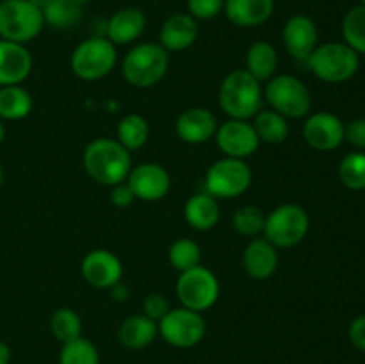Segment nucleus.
<instances>
[{
	"instance_id": "obj_47",
	"label": "nucleus",
	"mask_w": 365,
	"mask_h": 364,
	"mask_svg": "<svg viewBox=\"0 0 365 364\" xmlns=\"http://www.w3.org/2000/svg\"><path fill=\"white\" fill-rule=\"evenodd\" d=\"M359 2H360V4H362V6H365V0H359Z\"/></svg>"
},
{
	"instance_id": "obj_4",
	"label": "nucleus",
	"mask_w": 365,
	"mask_h": 364,
	"mask_svg": "<svg viewBox=\"0 0 365 364\" xmlns=\"http://www.w3.org/2000/svg\"><path fill=\"white\" fill-rule=\"evenodd\" d=\"M307 63L317 79L341 84L355 77L360 68V56L346 43L330 41L317 45Z\"/></svg>"
},
{
	"instance_id": "obj_24",
	"label": "nucleus",
	"mask_w": 365,
	"mask_h": 364,
	"mask_svg": "<svg viewBox=\"0 0 365 364\" xmlns=\"http://www.w3.org/2000/svg\"><path fill=\"white\" fill-rule=\"evenodd\" d=\"M185 221L196 231H210L220 221V206L209 193H196L185 202Z\"/></svg>"
},
{
	"instance_id": "obj_3",
	"label": "nucleus",
	"mask_w": 365,
	"mask_h": 364,
	"mask_svg": "<svg viewBox=\"0 0 365 364\" xmlns=\"http://www.w3.org/2000/svg\"><path fill=\"white\" fill-rule=\"evenodd\" d=\"M170 68V56L159 43H139L125 56L121 71L134 88H152L164 79Z\"/></svg>"
},
{
	"instance_id": "obj_40",
	"label": "nucleus",
	"mask_w": 365,
	"mask_h": 364,
	"mask_svg": "<svg viewBox=\"0 0 365 364\" xmlns=\"http://www.w3.org/2000/svg\"><path fill=\"white\" fill-rule=\"evenodd\" d=\"M349 339L353 345L365 353V316H359L349 325Z\"/></svg>"
},
{
	"instance_id": "obj_30",
	"label": "nucleus",
	"mask_w": 365,
	"mask_h": 364,
	"mask_svg": "<svg viewBox=\"0 0 365 364\" xmlns=\"http://www.w3.org/2000/svg\"><path fill=\"white\" fill-rule=\"evenodd\" d=\"M50 330L63 345L82 338V320L70 307H61L50 318Z\"/></svg>"
},
{
	"instance_id": "obj_10",
	"label": "nucleus",
	"mask_w": 365,
	"mask_h": 364,
	"mask_svg": "<svg viewBox=\"0 0 365 364\" xmlns=\"http://www.w3.org/2000/svg\"><path fill=\"white\" fill-rule=\"evenodd\" d=\"M252 184V170L245 159L223 157L205 173V189L214 198H235Z\"/></svg>"
},
{
	"instance_id": "obj_28",
	"label": "nucleus",
	"mask_w": 365,
	"mask_h": 364,
	"mask_svg": "<svg viewBox=\"0 0 365 364\" xmlns=\"http://www.w3.org/2000/svg\"><path fill=\"white\" fill-rule=\"evenodd\" d=\"M43 20L57 31H66L82 20V6L75 0H52L43 9Z\"/></svg>"
},
{
	"instance_id": "obj_1",
	"label": "nucleus",
	"mask_w": 365,
	"mask_h": 364,
	"mask_svg": "<svg viewBox=\"0 0 365 364\" xmlns=\"http://www.w3.org/2000/svg\"><path fill=\"white\" fill-rule=\"evenodd\" d=\"M86 171L93 181L102 186H116L127 181L132 170V159L128 150L118 139H93L84 150L82 157Z\"/></svg>"
},
{
	"instance_id": "obj_18",
	"label": "nucleus",
	"mask_w": 365,
	"mask_h": 364,
	"mask_svg": "<svg viewBox=\"0 0 365 364\" xmlns=\"http://www.w3.org/2000/svg\"><path fill=\"white\" fill-rule=\"evenodd\" d=\"M32 71V56L25 45L0 39V86L21 84Z\"/></svg>"
},
{
	"instance_id": "obj_7",
	"label": "nucleus",
	"mask_w": 365,
	"mask_h": 364,
	"mask_svg": "<svg viewBox=\"0 0 365 364\" xmlns=\"http://www.w3.org/2000/svg\"><path fill=\"white\" fill-rule=\"evenodd\" d=\"M310 228L309 214L296 203H284L271 211L264 223V236L277 248H292L307 238Z\"/></svg>"
},
{
	"instance_id": "obj_41",
	"label": "nucleus",
	"mask_w": 365,
	"mask_h": 364,
	"mask_svg": "<svg viewBox=\"0 0 365 364\" xmlns=\"http://www.w3.org/2000/svg\"><path fill=\"white\" fill-rule=\"evenodd\" d=\"M11 363V348L6 341L0 339V364H9Z\"/></svg>"
},
{
	"instance_id": "obj_17",
	"label": "nucleus",
	"mask_w": 365,
	"mask_h": 364,
	"mask_svg": "<svg viewBox=\"0 0 365 364\" xmlns=\"http://www.w3.org/2000/svg\"><path fill=\"white\" fill-rule=\"evenodd\" d=\"M177 136L189 145H203L212 136H216V116L205 107H191L185 109L175 123Z\"/></svg>"
},
{
	"instance_id": "obj_2",
	"label": "nucleus",
	"mask_w": 365,
	"mask_h": 364,
	"mask_svg": "<svg viewBox=\"0 0 365 364\" xmlns=\"http://www.w3.org/2000/svg\"><path fill=\"white\" fill-rule=\"evenodd\" d=\"M220 106L232 120H250L262 109L260 82L246 70H235L220 86Z\"/></svg>"
},
{
	"instance_id": "obj_13",
	"label": "nucleus",
	"mask_w": 365,
	"mask_h": 364,
	"mask_svg": "<svg viewBox=\"0 0 365 364\" xmlns=\"http://www.w3.org/2000/svg\"><path fill=\"white\" fill-rule=\"evenodd\" d=\"M342 120L331 113H314L303 125V138L307 145L319 152H331L344 143Z\"/></svg>"
},
{
	"instance_id": "obj_36",
	"label": "nucleus",
	"mask_w": 365,
	"mask_h": 364,
	"mask_svg": "<svg viewBox=\"0 0 365 364\" xmlns=\"http://www.w3.org/2000/svg\"><path fill=\"white\" fill-rule=\"evenodd\" d=\"M225 0H187V11L196 21L212 20L223 13Z\"/></svg>"
},
{
	"instance_id": "obj_34",
	"label": "nucleus",
	"mask_w": 365,
	"mask_h": 364,
	"mask_svg": "<svg viewBox=\"0 0 365 364\" xmlns=\"http://www.w3.org/2000/svg\"><path fill=\"white\" fill-rule=\"evenodd\" d=\"M168 257H170V263L175 270L185 271L198 266L200 259H202V250L192 239L180 238L171 243Z\"/></svg>"
},
{
	"instance_id": "obj_8",
	"label": "nucleus",
	"mask_w": 365,
	"mask_h": 364,
	"mask_svg": "<svg viewBox=\"0 0 365 364\" xmlns=\"http://www.w3.org/2000/svg\"><path fill=\"white\" fill-rule=\"evenodd\" d=\"M264 98L271 109L285 118H303L310 113L312 96L309 88L294 75H277L269 79L264 89Z\"/></svg>"
},
{
	"instance_id": "obj_21",
	"label": "nucleus",
	"mask_w": 365,
	"mask_h": 364,
	"mask_svg": "<svg viewBox=\"0 0 365 364\" xmlns=\"http://www.w3.org/2000/svg\"><path fill=\"white\" fill-rule=\"evenodd\" d=\"M228 21L237 27H259L274 13V0H225Z\"/></svg>"
},
{
	"instance_id": "obj_37",
	"label": "nucleus",
	"mask_w": 365,
	"mask_h": 364,
	"mask_svg": "<svg viewBox=\"0 0 365 364\" xmlns=\"http://www.w3.org/2000/svg\"><path fill=\"white\" fill-rule=\"evenodd\" d=\"M143 310H145V316H148L150 320H153L159 323V321L166 316L168 310H170V302H168L166 296L164 295L153 293V295H148L145 298Z\"/></svg>"
},
{
	"instance_id": "obj_27",
	"label": "nucleus",
	"mask_w": 365,
	"mask_h": 364,
	"mask_svg": "<svg viewBox=\"0 0 365 364\" xmlns=\"http://www.w3.org/2000/svg\"><path fill=\"white\" fill-rule=\"evenodd\" d=\"M255 121H253V128H255L257 136L260 141H266L269 145H280L287 139L289 136V123L287 118L282 116L277 111H262L255 114Z\"/></svg>"
},
{
	"instance_id": "obj_6",
	"label": "nucleus",
	"mask_w": 365,
	"mask_h": 364,
	"mask_svg": "<svg viewBox=\"0 0 365 364\" xmlns=\"http://www.w3.org/2000/svg\"><path fill=\"white\" fill-rule=\"evenodd\" d=\"M116 45L103 36H91L75 46L71 70L82 81H98L109 75L116 64Z\"/></svg>"
},
{
	"instance_id": "obj_11",
	"label": "nucleus",
	"mask_w": 365,
	"mask_h": 364,
	"mask_svg": "<svg viewBox=\"0 0 365 364\" xmlns=\"http://www.w3.org/2000/svg\"><path fill=\"white\" fill-rule=\"evenodd\" d=\"M159 334L163 335L168 345L175 348H192L205 338L207 325L202 313L178 307L170 309L166 316L157 323Z\"/></svg>"
},
{
	"instance_id": "obj_26",
	"label": "nucleus",
	"mask_w": 365,
	"mask_h": 364,
	"mask_svg": "<svg viewBox=\"0 0 365 364\" xmlns=\"http://www.w3.org/2000/svg\"><path fill=\"white\" fill-rule=\"evenodd\" d=\"M32 111L31 93L20 84L0 86V120L16 121Z\"/></svg>"
},
{
	"instance_id": "obj_42",
	"label": "nucleus",
	"mask_w": 365,
	"mask_h": 364,
	"mask_svg": "<svg viewBox=\"0 0 365 364\" xmlns=\"http://www.w3.org/2000/svg\"><path fill=\"white\" fill-rule=\"evenodd\" d=\"M113 295L116 296V300H127L128 298V289L125 288V285H121L120 282H118L116 285H113Z\"/></svg>"
},
{
	"instance_id": "obj_25",
	"label": "nucleus",
	"mask_w": 365,
	"mask_h": 364,
	"mask_svg": "<svg viewBox=\"0 0 365 364\" xmlns=\"http://www.w3.org/2000/svg\"><path fill=\"white\" fill-rule=\"evenodd\" d=\"M278 68V52L271 43L257 41L246 52V68L250 75L259 82L273 79Z\"/></svg>"
},
{
	"instance_id": "obj_33",
	"label": "nucleus",
	"mask_w": 365,
	"mask_h": 364,
	"mask_svg": "<svg viewBox=\"0 0 365 364\" xmlns=\"http://www.w3.org/2000/svg\"><path fill=\"white\" fill-rule=\"evenodd\" d=\"M59 364H100V353L89 339L78 338L63 345Z\"/></svg>"
},
{
	"instance_id": "obj_23",
	"label": "nucleus",
	"mask_w": 365,
	"mask_h": 364,
	"mask_svg": "<svg viewBox=\"0 0 365 364\" xmlns=\"http://www.w3.org/2000/svg\"><path fill=\"white\" fill-rule=\"evenodd\" d=\"M159 334L157 321L150 320L145 314L128 316L118 328V339L123 346L130 350H143L150 346Z\"/></svg>"
},
{
	"instance_id": "obj_31",
	"label": "nucleus",
	"mask_w": 365,
	"mask_h": 364,
	"mask_svg": "<svg viewBox=\"0 0 365 364\" xmlns=\"http://www.w3.org/2000/svg\"><path fill=\"white\" fill-rule=\"evenodd\" d=\"M342 36L344 43L351 46L356 54H365V6L351 7L342 20Z\"/></svg>"
},
{
	"instance_id": "obj_46",
	"label": "nucleus",
	"mask_w": 365,
	"mask_h": 364,
	"mask_svg": "<svg viewBox=\"0 0 365 364\" xmlns=\"http://www.w3.org/2000/svg\"><path fill=\"white\" fill-rule=\"evenodd\" d=\"M75 2H77V4H81V6H84V4H88L89 0H75Z\"/></svg>"
},
{
	"instance_id": "obj_14",
	"label": "nucleus",
	"mask_w": 365,
	"mask_h": 364,
	"mask_svg": "<svg viewBox=\"0 0 365 364\" xmlns=\"http://www.w3.org/2000/svg\"><path fill=\"white\" fill-rule=\"evenodd\" d=\"M135 198L145 202H157L168 195L171 188V177L166 168L157 163H143L132 168L127 177Z\"/></svg>"
},
{
	"instance_id": "obj_20",
	"label": "nucleus",
	"mask_w": 365,
	"mask_h": 364,
	"mask_svg": "<svg viewBox=\"0 0 365 364\" xmlns=\"http://www.w3.org/2000/svg\"><path fill=\"white\" fill-rule=\"evenodd\" d=\"M145 29V13L139 7H123L107 20V39H110L114 45H128L141 38Z\"/></svg>"
},
{
	"instance_id": "obj_12",
	"label": "nucleus",
	"mask_w": 365,
	"mask_h": 364,
	"mask_svg": "<svg viewBox=\"0 0 365 364\" xmlns=\"http://www.w3.org/2000/svg\"><path fill=\"white\" fill-rule=\"evenodd\" d=\"M216 143L221 152L234 159H246L253 156L260 145L253 123L248 120H228L216 131Z\"/></svg>"
},
{
	"instance_id": "obj_19",
	"label": "nucleus",
	"mask_w": 365,
	"mask_h": 364,
	"mask_svg": "<svg viewBox=\"0 0 365 364\" xmlns=\"http://www.w3.org/2000/svg\"><path fill=\"white\" fill-rule=\"evenodd\" d=\"M160 43L168 52H182L198 39V21L189 13H177L168 18L160 27Z\"/></svg>"
},
{
	"instance_id": "obj_32",
	"label": "nucleus",
	"mask_w": 365,
	"mask_h": 364,
	"mask_svg": "<svg viewBox=\"0 0 365 364\" xmlns=\"http://www.w3.org/2000/svg\"><path fill=\"white\" fill-rule=\"evenodd\" d=\"M339 177L342 184L351 191L365 189V152L356 150L342 157L339 164Z\"/></svg>"
},
{
	"instance_id": "obj_43",
	"label": "nucleus",
	"mask_w": 365,
	"mask_h": 364,
	"mask_svg": "<svg viewBox=\"0 0 365 364\" xmlns=\"http://www.w3.org/2000/svg\"><path fill=\"white\" fill-rule=\"evenodd\" d=\"M29 2H31V4H34L36 7H39V9L43 11V9H45L46 6H48L50 2H52V0H29Z\"/></svg>"
},
{
	"instance_id": "obj_44",
	"label": "nucleus",
	"mask_w": 365,
	"mask_h": 364,
	"mask_svg": "<svg viewBox=\"0 0 365 364\" xmlns=\"http://www.w3.org/2000/svg\"><path fill=\"white\" fill-rule=\"evenodd\" d=\"M4 136H6V128H4L2 121H0V143L4 141Z\"/></svg>"
},
{
	"instance_id": "obj_35",
	"label": "nucleus",
	"mask_w": 365,
	"mask_h": 364,
	"mask_svg": "<svg viewBox=\"0 0 365 364\" xmlns=\"http://www.w3.org/2000/svg\"><path fill=\"white\" fill-rule=\"evenodd\" d=\"M264 223H266V214L255 206H245L234 214V228L246 238L259 236L264 231Z\"/></svg>"
},
{
	"instance_id": "obj_15",
	"label": "nucleus",
	"mask_w": 365,
	"mask_h": 364,
	"mask_svg": "<svg viewBox=\"0 0 365 364\" xmlns=\"http://www.w3.org/2000/svg\"><path fill=\"white\" fill-rule=\"evenodd\" d=\"M82 277L88 284L98 289H110L123 277V264L109 250H91L82 259Z\"/></svg>"
},
{
	"instance_id": "obj_16",
	"label": "nucleus",
	"mask_w": 365,
	"mask_h": 364,
	"mask_svg": "<svg viewBox=\"0 0 365 364\" xmlns=\"http://www.w3.org/2000/svg\"><path fill=\"white\" fill-rule=\"evenodd\" d=\"M282 38H284L285 49L294 59L307 61L310 54L316 50L319 32L312 18L307 14H294L285 21Z\"/></svg>"
},
{
	"instance_id": "obj_5",
	"label": "nucleus",
	"mask_w": 365,
	"mask_h": 364,
	"mask_svg": "<svg viewBox=\"0 0 365 364\" xmlns=\"http://www.w3.org/2000/svg\"><path fill=\"white\" fill-rule=\"evenodd\" d=\"M45 27L43 11L29 0H0V39L32 41Z\"/></svg>"
},
{
	"instance_id": "obj_9",
	"label": "nucleus",
	"mask_w": 365,
	"mask_h": 364,
	"mask_svg": "<svg viewBox=\"0 0 365 364\" xmlns=\"http://www.w3.org/2000/svg\"><path fill=\"white\" fill-rule=\"evenodd\" d=\"M177 296L185 309L202 310L210 309L220 298V280L209 268L198 266L180 271L177 278Z\"/></svg>"
},
{
	"instance_id": "obj_39",
	"label": "nucleus",
	"mask_w": 365,
	"mask_h": 364,
	"mask_svg": "<svg viewBox=\"0 0 365 364\" xmlns=\"http://www.w3.org/2000/svg\"><path fill=\"white\" fill-rule=\"evenodd\" d=\"M135 200L134 193H132L130 186L127 184V181L120 182V184L113 186V191H110V202L116 207H128Z\"/></svg>"
},
{
	"instance_id": "obj_22",
	"label": "nucleus",
	"mask_w": 365,
	"mask_h": 364,
	"mask_svg": "<svg viewBox=\"0 0 365 364\" xmlns=\"http://www.w3.org/2000/svg\"><path fill=\"white\" fill-rule=\"evenodd\" d=\"M242 264L246 273L257 280L269 278L278 268L277 246L271 245L266 238H255L248 243L242 253Z\"/></svg>"
},
{
	"instance_id": "obj_45",
	"label": "nucleus",
	"mask_w": 365,
	"mask_h": 364,
	"mask_svg": "<svg viewBox=\"0 0 365 364\" xmlns=\"http://www.w3.org/2000/svg\"><path fill=\"white\" fill-rule=\"evenodd\" d=\"M2 182H4V168L2 164H0V186H2Z\"/></svg>"
},
{
	"instance_id": "obj_38",
	"label": "nucleus",
	"mask_w": 365,
	"mask_h": 364,
	"mask_svg": "<svg viewBox=\"0 0 365 364\" xmlns=\"http://www.w3.org/2000/svg\"><path fill=\"white\" fill-rule=\"evenodd\" d=\"M344 139L359 150H365V118H356L344 127Z\"/></svg>"
},
{
	"instance_id": "obj_29",
	"label": "nucleus",
	"mask_w": 365,
	"mask_h": 364,
	"mask_svg": "<svg viewBox=\"0 0 365 364\" xmlns=\"http://www.w3.org/2000/svg\"><path fill=\"white\" fill-rule=\"evenodd\" d=\"M118 141L132 152V150H139L145 146V143L150 138V125L139 114H127L118 123Z\"/></svg>"
}]
</instances>
